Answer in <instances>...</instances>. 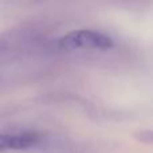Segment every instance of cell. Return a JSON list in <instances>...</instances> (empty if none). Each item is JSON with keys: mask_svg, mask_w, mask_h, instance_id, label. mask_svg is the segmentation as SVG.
Segmentation results:
<instances>
[{"mask_svg": "<svg viewBox=\"0 0 153 153\" xmlns=\"http://www.w3.org/2000/svg\"><path fill=\"white\" fill-rule=\"evenodd\" d=\"M62 50H78V48H91V50H110L114 42L110 36L93 30H79L65 35L58 42Z\"/></svg>", "mask_w": 153, "mask_h": 153, "instance_id": "1", "label": "cell"}, {"mask_svg": "<svg viewBox=\"0 0 153 153\" xmlns=\"http://www.w3.org/2000/svg\"><path fill=\"white\" fill-rule=\"evenodd\" d=\"M42 141V136L36 132H20V133H7L0 134V152L13 149L23 151L36 146Z\"/></svg>", "mask_w": 153, "mask_h": 153, "instance_id": "2", "label": "cell"}, {"mask_svg": "<svg viewBox=\"0 0 153 153\" xmlns=\"http://www.w3.org/2000/svg\"><path fill=\"white\" fill-rule=\"evenodd\" d=\"M138 140H140V141H144V143L151 144V143H152V132H151V130L140 132V134H138Z\"/></svg>", "mask_w": 153, "mask_h": 153, "instance_id": "3", "label": "cell"}, {"mask_svg": "<svg viewBox=\"0 0 153 153\" xmlns=\"http://www.w3.org/2000/svg\"><path fill=\"white\" fill-rule=\"evenodd\" d=\"M4 47H5V42H4V40H1V39H0V51H1Z\"/></svg>", "mask_w": 153, "mask_h": 153, "instance_id": "4", "label": "cell"}]
</instances>
